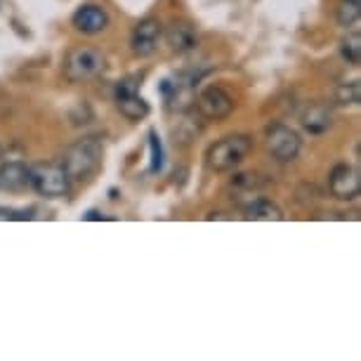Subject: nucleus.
Segmentation results:
<instances>
[{"instance_id": "obj_15", "label": "nucleus", "mask_w": 361, "mask_h": 361, "mask_svg": "<svg viewBox=\"0 0 361 361\" xmlns=\"http://www.w3.org/2000/svg\"><path fill=\"white\" fill-rule=\"evenodd\" d=\"M359 15H361V0H340L338 3V10H336V19L340 26H354L359 22Z\"/></svg>"}, {"instance_id": "obj_2", "label": "nucleus", "mask_w": 361, "mask_h": 361, "mask_svg": "<svg viewBox=\"0 0 361 361\" xmlns=\"http://www.w3.org/2000/svg\"><path fill=\"white\" fill-rule=\"evenodd\" d=\"M250 152H253V140L248 135H227L208 149L206 163L215 173H227V170L241 166Z\"/></svg>"}, {"instance_id": "obj_16", "label": "nucleus", "mask_w": 361, "mask_h": 361, "mask_svg": "<svg viewBox=\"0 0 361 361\" xmlns=\"http://www.w3.org/2000/svg\"><path fill=\"white\" fill-rule=\"evenodd\" d=\"M340 54H343V59L347 64H352V66L361 64V36H359V31H354L347 38H343V43H340Z\"/></svg>"}, {"instance_id": "obj_3", "label": "nucleus", "mask_w": 361, "mask_h": 361, "mask_svg": "<svg viewBox=\"0 0 361 361\" xmlns=\"http://www.w3.org/2000/svg\"><path fill=\"white\" fill-rule=\"evenodd\" d=\"M106 66V59L97 47L78 45L69 50L64 59V73L71 83H83V80L97 78Z\"/></svg>"}, {"instance_id": "obj_4", "label": "nucleus", "mask_w": 361, "mask_h": 361, "mask_svg": "<svg viewBox=\"0 0 361 361\" xmlns=\"http://www.w3.org/2000/svg\"><path fill=\"white\" fill-rule=\"evenodd\" d=\"M31 187L45 199H64L71 192V177L59 163H38L31 168Z\"/></svg>"}, {"instance_id": "obj_8", "label": "nucleus", "mask_w": 361, "mask_h": 361, "mask_svg": "<svg viewBox=\"0 0 361 361\" xmlns=\"http://www.w3.org/2000/svg\"><path fill=\"white\" fill-rule=\"evenodd\" d=\"M163 36V26L159 19L147 17L133 29L130 36V50L137 57H152V54L159 50V40Z\"/></svg>"}, {"instance_id": "obj_18", "label": "nucleus", "mask_w": 361, "mask_h": 361, "mask_svg": "<svg viewBox=\"0 0 361 361\" xmlns=\"http://www.w3.org/2000/svg\"><path fill=\"white\" fill-rule=\"evenodd\" d=\"M149 147H152V166H149V173H161V168H163V145H161L156 130L149 133Z\"/></svg>"}, {"instance_id": "obj_5", "label": "nucleus", "mask_w": 361, "mask_h": 361, "mask_svg": "<svg viewBox=\"0 0 361 361\" xmlns=\"http://www.w3.org/2000/svg\"><path fill=\"white\" fill-rule=\"evenodd\" d=\"M114 97H116V104L121 109V114H123L128 121H133V123H137V121L149 116V104L140 94V83L135 78L118 80L114 90Z\"/></svg>"}, {"instance_id": "obj_13", "label": "nucleus", "mask_w": 361, "mask_h": 361, "mask_svg": "<svg viewBox=\"0 0 361 361\" xmlns=\"http://www.w3.org/2000/svg\"><path fill=\"white\" fill-rule=\"evenodd\" d=\"M302 126L305 130L312 135H322L333 126V114L331 109H326L324 104H312L302 116Z\"/></svg>"}, {"instance_id": "obj_9", "label": "nucleus", "mask_w": 361, "mask_h": 361, "mask_svg": "<svg viewBox=\"0 0 361 361\" xmlns=\"http://www.w3.org/2000/svg\"><path fill=\"white\" fill-rule=\"evenodd\" d=\"M196 106H199V114L203 116V118L222 121V118H227L231 111H234V99H231V94L224 92L222 87L210 85L199 94Z\"/></svg>"}, {"instance_id": "obj_6", "label": "nucleus", "mask_w": 361, "mask_h": 361, "mask_svg": "<svg viewBox=\"0 0 361 361\" xmlns=\"http://www.w3.org/2000/svg\"><path fill=\"white\" fill-rule=\"evenodd\" d=\"M300 147H302V142H300V135L293 128L283 123H274L267 128V149L279 163L295 161Z\"/></svg>"}, {"instance_id": "obj_12", "label": "nucleus", "mask_w": 361, "mask_h": 361, "mask_svg": "<svg viewBox=\"0 0 361 361\" xmlns=\"http://www.w3.org/2000/svg\"><path fill=\"white\" fill-rule=\"evenodd\" d=\"M26 187H31V168H26L22 161H10L0 166V189L24 192Z\"/></svg>"}, {"instance_id": "obj_10", "label": "nucleus", "mask_w": 361, "mask_h": 361, "mask_svg": "<svg viewBox=\"0 0 361 361\" xmlns=\"http://www.w3.org/2000/svg\"><path fill=\"white\" fill-rule=\"evenodd\" d=\"M71 22L73 29L83 33V36H97V33H102L109 26V15L99 5H83V8L73 12Z\"/></svg>"}, {"instance_id": "obj_19", "label": "nucleus", "mask_w": 361, "mask_h": 361, "mask_svg": "<svg viewBox=\"0 0 361 361\" xmlns=\"http://www.w3.org/2000/svg\"><path fill=\"white\" fill-rule=\"evenodd\" d=\"M33 210H15V208H0V220H31Z\"/></svg>"}, {"instance_id": "obj_17", "label": "nucleus", "mask_w": 361, "mask_h": 361, "mask_svg": "<svg viewBox=\"0 0 361 361\" xmlns=\"http://www.w3.org/2000/svg\"><path fill=\"white\" fill-rule=\"evenodd\" d=\"M336 99L340 102V104H350V106H357L361 102V87L357 80H352V83H343L338 85L336 90Z\"/></svg>"}, {"instance_id": "obj_20", "label": "nucleus", "mask_w": 361, "mask_h": 361, "mask_svg": "<svg viewBox=\"0 0 361 361\" xmlns=\"http://www.w3.org/2000/svg\"><path fill=\"white\" fill-rule=\"evenodd\" d=\"M0 159H3V147H0Z\"/></svg>"}, {"instance_id": "obj_14", "label": "nucleus", "mask_w": 361, "mask_h": 361, "mask_svg": "<svg viewBox=\"0 0 361 361\" xmlns=\"http://www.w3.org/2000/svg\"><path fill=\"white\" fill-rule=\"evenodd\" d=\"M246 220L279 222V220H283V210L267 199H255L250 206H246Z\"/></svg>"}, {"instance_id": "obj_1", "label": "nucleus", "mask_w": 361, "mask_h": 361, "mask_svg": "<svg viewBox=\"0 0 361 361\" xmlns=\"http://www.w3.org/2000/svg\"><path fill=\"white\" fill-rule=\"evenodd\" d=\"M102 145L94 137H85L73 142L71 147H66V152L62 156V166L66 170V175L73 180H87L99 170L102 166Z\"/></svg>"}, {"instance_id": "obj_7", "label": "nucleus", "mask_w": 361, "mask_h": 361, "mask_svg": "<svg viewBox=\"0 0 361 361\" xmlns=\"http://www.w3.org/2000/svg\"><path fill=\"white\" fill-rule=\"evenodd\" d=\"M329 189L331 194L340 201H354L361 194V175L354 166L340 163L331 170L329 175Z\"/></svg>"}, {"instance_id": "obj_11", "label": "nucleus", "mask_w": 361, "mask_h": 361, "mask_svg": "<svg viewBox=\"0 0 361 361\" xmlns=\"http://www.w3.org/2000/svg\"><path fill=\"white\" fill-rule=\"evenodd\" d=\"M166 40H168V45L173 52L187 54V52L194 50L196 43H199V36H196V29L189 22L175 19V22L166 29Z\"/></svg>"}]
</instances>
